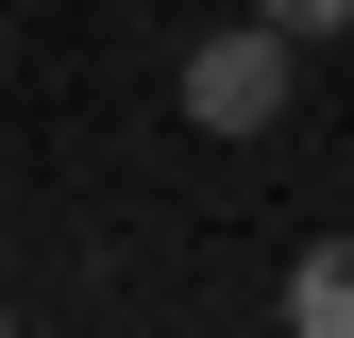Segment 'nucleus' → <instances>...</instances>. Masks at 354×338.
I'll return each instance as SVG.
<instances>
[{
    "mask_svg": "<svg viewBox=\"0 0 354 338\" xmlns=\"http://www.w3.org/2000/svg\"><path fill=\"white\" fill-rule=\"evenodd\" d=\"M287 102H304V34L287 17H236V34L186 51V118H203V136H270Z\"/></svg>",
    "mask_w": 354,
    "mask_h": 338,
    "instance_id": "f257e3e1",
    "label": "nucleus"
},
{
    "mask_svg": "<svg viewBox=\"0 0 354 338\" xmlns=\"http://www.w3.org/2000/svg\"><path fill=\"white\" fill-rule=\"evenodd\" d=\"M287 321H304V338H354V237H321V254L287 271Z\"/></svg>",
    "mask_w": 354,
    "mask_h": 338,
    "instance_id": "f03ea898",
    "label": "nucleus"
},
{
    "mask_svg": "<svg viewBox=\"0 0 354 338\" xmlns=\"http://www.w3.org/2000/svg\"><path fill=\"white\" fill-rule=\"evenodd\" d=\"M253 17H287V34H354V0H253Z\"/></svg>",
    "mask_w": 354,
    "mask_h": 338,
    "instance_id": "7ed1b4c3",
    "label": "nucleus"
}]
</instances>
